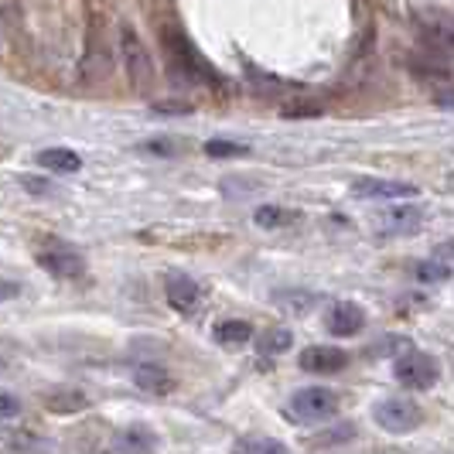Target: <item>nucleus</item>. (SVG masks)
Instances as JSON below:
<instances>
[{"label": "nucleus", "instance_id": "nucleus-16", "mask_svg": "<svg viewBox=\"0 0 454 454\" xmlns=\"http://www.w3.org/2000/svg\"><path fill=\"white\" fill-rule=\"evenodd\" d=\"M273 304L284 308L294 318H304L318 304V294H311V291H280V294H273Z\"/></svg>", "mask_w": 454, "mask_h": 454}, {"label": "nucleus", "instance_id": "nucleus-15", "mask_svg": "<svg viewBox=\"0 0 454 454\" xmlns=\"http://www.w3.org/2000/svg\"><path fill=\"white\" fill-rule=\"evenodd\" d=\"M7 451L11 454H62V448L48 437H38V434H11L7 437Z\"/></svg>", "mask_w": 454, "mask_h": 454}, {"label": "nucleus", "instance_id": "nucleus-5", "mask_svg": "<svg viewBox=\"0 0 454 454\" xmlns=\"http://www.w3.org/2000/svg\"><path fill=\"white\" fill-rule=\"evenodd\" d=\"M352 195L365 202H396V199H413L417 184L410 182H387V178H356Z\"/></svg>", "mask_w": 454, "mask_h": 454}, {"label": "nucleus", "instance_id": "nucleus-17", "mask_svg": "<svg viewBox=\"0 0 454 454\" xmlns=\"http://www.w3.org/2000/svg\"><path fill=\"white\" fill-rule=\"evenodd\" d=\"M253 339V328L250 321H219L215 325V341L226 345V348H239Z\"/></svg>", "mask_w": 454, "mask_h": 454}, {"label": "nucleus", "instance_id": "nucleus-25", "mask_svg": "<svg viewBox=\"0 0 454 454\" xmlns=\"http://www.w3.org/2000/svg\"><path fill=\"white\" fill-rule=\"evenodd\" d=\"M21 413V403H18V396H11V393H0V420H11V417H18Z\"/></svg>", "mask_w": 454, "mask_h": 454}, {"label": "nucleus", "instance_id": "nucleus-11", "mask_svg": "<svg viewBox=\"0 0 454 454\" xmlns=\"http://www.w3.org/2000/svg\"><path fill=\"white\" fill-rule=\"evenodd\" d=\"M38 263H42V270H48L59 280H75L86 273V260L75 250H45L38 256Z\"/></svg>", "mask_w": 454, "mask_h": 454}, {"label": "nucleus", "instance_id": "nucleus-28", "mask_svg": "<svg viewBox=\"0 0 454 454\" xmlns=\"http://www.w3.org/2000/svg\"><path fill=\"white\" fill-rule=\"evenodd\" d=\"M21 188L35 192V195H45V192H48V182H42V178H21Z\"/></svg>", "mask_w": 454, "mask_h": 454}, {"label": "nucleus", "instance_id": "nucleus-7", "mask_svg": "<svg viewBox=\"0 0 454 454\" xmlns=\"http://www.w3.org/2000/svg\"><path fill=\"white\" fill-rule=\"evenodd\" d=\"M424 208L420 205H393V208H387L383 215H380V232L383 236H413L417 229H420V223H424Z\"/></svg>", "mask_w": 454, "mask_h": 454}, {"label": "nucleus", "instance_id": "nucleus-12", "mask_svg": "<svg viewBox=\"0 0 454 454\" xmlns=\"http://www.w3.org/2000/svg\"><path fill=\"white\" fill-rule=\"evenodd\" d=\"M134 387L144 389V393H151V396H168L171 389H175V380H171V372L168 369H160V365H137L134 369Z\"/></svg>", "mask_w": 454, "mask_h": 454}, {"label": "nucleus", "instance_id": "nucleus-29", "mask_svg": "<svg viewBox=\"0 0 454 454\" xmlns=\"http://www.w3.org/2000/svg\"><path fill=\"white\" fill-rule=\"evenodd\" d=\"M434 260H441V263H448V260H454V243H441V247L434 250Z\"/></svg>", "mask_w": 454, "mask_h": 454}, {"label": "nucleus", "instance_id": "nucleus-31", "mask_svg": "<svg viewBox=\"0 0 454 454\" xmlns=\"http://www.w3.org/2000/svg\"><path fill=\"white\" fill-rule=\"evenodd\" d=\"M437 103H441V106H454V90L451 92H441V96H437Z\"/></svg>", "mask_w": 454, "mask_h": 454}, {"label": "nucleus", "instance_id": "nucleus-9", "mask_svg": "<svg viewBox=\"0 0 454 454\" xmlns=\"http://www.w3.org/2000/svg\"><path fill=\"white\" fill-rule=\"evenodd\" d=\"M348 365V356L335 348V345H311L301 352V369L304 372H321V376H332V372H341Z\"/></svg>", "mask_w": 454, "mask_h": 454}, {"label": "nucleus", "instance_id": "nucleus-20", "mask_svg": "<svg viewBox=\"0 0 454 454\" xmlns=\"http://www.w3.org/2000/svg\"><path fill=\"white\" fill-rule=\"evenodd\" d=\"M253 219H256V226H263V229H280V226H287V223H294L297 212H287V208H280V205H260Z\"/></svg>", "mask_w": 454, "mask_h": 454}, {"label": "nucleus", "instance_id": "nucleus-21", "mask_svg": "<svg viewBox=\"0 0 454 454\" xmlns=\"http://www.w3.org/2000/svg\"><path fill=\"white\" fill-rule=\"evenodd\" d=\"M291 332L287 328H273V332H267L263 335V341H260V352L263 356H280V352H287L291 348Z\"/></svg>", "mask_w": 454, "mask_h": 454}, {"label": "nucleus", "instance_id": "nucleus-14", "mask_svg": "<svg viewBox=\"0 0 454 454\" xmlns=\"http://www.w3.org/2000/svg\"><path fill=\"white\" fill-rule=\"evenodd\" d=\"M38 164L45 168V171H59V175H75L79 168H82V160L75 151H68V147H48L38 154Z\"/></svg>", "mask_w": 454, "mask_h": 454}, {"label": "nucleus", "instance_id": "nucleus-18", "mask_svg": "<svg viewBox=\"0 0 454 454\" xmlns=\"http://www.w3.org/2000/svg\"><path fill=\"white\" fill-rule=\"evenodd\" d=\"M45 407L51 413H75V410L90 407V396L79 393V389H62V393H51L45 400Z\"/></svg>", "mask_w": 454, "mask_h": 454}, {"label": "nucleus", "instance_id": "nucleus-27", "mask_svg": "<svg viewBox=\"0 0 454 454\" xmlns=\"http://www.w3.org/2000/svg\"><path fill=\"white\" fill-rule=\"evenodd\" d=\"M154 110H158V114H188L192 106H188V103H154Z\"/></svg>", "mask_w": 454, "mask_h": 454}, {"label": "nucleus", "instance_id": "nucleus-8", "mask_svg": "<svg viewBox=\"0 0 454 454\" xmlns=\"http://www.w3.org/2000/svg\"><path fill=\"white\" fill-rule=\"evenodd\" d=\"M420 38L444 59H454V18L444 14H424L420 18Z\"/></svg>", "mask_w": 454, "mask_h": 454}, {"label": "nucleus", "instance_id": "nucleus-2", "mask_svg": "<svg viewBox=\"0 0 454 454\" xmlns=\"http://www.w3.org/2000/svg\"><path fill=\"white\" fill-rule=\"evenodd\" d=\"M393 376H396L400 387L413 389V393H424V389H431L437 383L441 365L427 352H407V356H400L393 363Z\"/></svg>", "mask_w": 454, "mask_h": 454}, {"label": "nucleus", "instance_id": "nucleus-13", "mask_svg": "<svg viewBox=\"0 0 454 454\" xmlns=\"http://www.w3.org/2000/svg\"><path fill=\"white\" fill-rule=\"evenodd\" d=\"M154 448H158V437L144 424H130L127 431H120V437H116V451L120 454H151Z\"/></svg>", "mask_w": 454, "mask_h": 454}, {"label": "nucleus", "instance_id": "nucleus-3", "mask_svg": "<svg viewBox=\"0 0 454 454\" xmlns=\"http://www.w3.org/2000/svg\"><path fill=\"white\" fill-rule=\"evenodd\" d=\"M372 417H376V424L387 434H410V431H417L420 420H424L420 407L410 403V400H400V396H389L383 403H376Z\"/></svg>", "mask_w": 454, "mask_h": 454}, {"label": "nucleus", "instance_id": "nucleus-22", "mask_svg": "<svg viewBox=\"0 0 454 454\" xmlns=\"http://www.w3.org/2000/svg\"><path fill=\"white\" fill-rule=\"evenodd\" d=\"M205 154L208 158H239V154H250V147L247 144H232V140H208Z\"/></svg>", "mask_w": 454, "mask_h": 454}, {"label": "nucleus", "instance_id": "nucleus-30", "mask_svg": "<svg viewBox=\"0 0 454 454\" xmlns=\"http://www.w3.org/2000/svg\"><path fill=\"white\" fill-rule=\"evenodd\" d=\"M18 284H0V301H7V297H18Z\"/></svg>", "mask_w": 454, "mask_h": 454}, {"label": "nucleus", "instance_id": "nucleus-1", "mask_svg": "<svg viewBox=\"0 0 454 454\" xmlns=\"http://www.w3.org/2000/svg\"><path fill=\"white\" fill-rule=\"evenodd\" d=\"M287 410L301 424H321V420H328L339 410V393L328 387L297 389L294 396H291V403H287Z\"/></svg>", "mask_w": 454, "mask_h": 454}, {"label": "nucleus", "instance_id": "nucleus-4", "mask_svg": "<svg viewBox=\"0 0 454 454\" xmlns=\"http://www.w3.org/2000/svg\"><path fill=\"white\" fill-rule=\"evenodd\" d=\"M120 51H123V66L130 72V82H134L137 90H147L154 82V66H151V51L137 38L134 27L120 31Z\"/></svg>", "mask_w": 454, "mask_h": 454}, {"label": "nucleus", "instance_id": "nucleus-26", "mask_svg": "<svg viewBox=\"0 0 454 454\" xmlns=\"http://www.w3.org/2000/svg\"><path fill=\"white\" fill-rule=\"evenodd\" d=\"M144 151H151V154H168V158H171V154H178V144H175V140H147Z\"/></svg>", "mask_w": 454, "mask_h": 454}, {"label": "nucleus", "instance_id": "nucleus-24", "mask_svg": "<svg viewBox=\"0 0 454 454\" xmlns=\"http://www.w3.org/2000/svg\"><path fill=\"white\" fill-rule=\"evenodd\" d=\"M321 110L315 106V103H287L284 106V116L287 120H308V116H318Z\"/></svg>", "mask_w": 454, "mask_h": 454}, {"label": "nucleus", "instance_id": "nucleus-10", "mask_svg": "<svg viewBox=\"0 0 454 454\" xmlns=\"http://www.w3.org/2000/svg\"><path fill=\"white\" fill-rule=\"evenodd\" d=\"M325 325H328V332H332L335 339H348V335H359V332H363L365 311L359 304H352V301H341V304H335V308L328 311Z\"/></svg>", "mask_w": 454, "mask_h": 454}, {"label": "nucleus", "instance_id": "nucleus-23", "mask_svg": "<svg viewBox=\"0 0 454 454\" xmlns=\"http://www.w3.org/2000/svg\"><path fill=\"white\" fill-rule=\"evenodd\" d=\"M448 277H451V267L441 263V260H427V263L417 267V280H424V284H441Z\"/></svg>", "mask_w": 454, "mask_h": 454}, {"label": "nucleus", "instance_id": "nucleus-19", "mask_svg": "<svg viewBox=\"0 0 454 454\" xmlns=\"http://www.w3.org/2000/svg\"><path fill=\"white\" fill-rule=\"evenodd\" d=\"M232 454H287V444L273 437H243L232 444Z\"/></svg>", "mask_w": 454, "mask_h": 454}, {"label": "nucleus", "instance_id": "nucleus-6", "mask_svg": "<svg viewBox=\"0 0 454 454\" xmlns=\"http://www.w3.org/2000/svg\"><path fill=\"white\" fill-rule=\"evenodd\" d=\"M164 294H168V304L175 311H182V315H195L199 304H202V287L192 277H184V273H168Z\"/></svg>", "mask_w": 454, "mask_h": 454}]
</instances>
